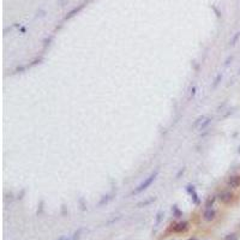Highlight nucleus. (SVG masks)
<instances>
[{"instance_id": "4468645a", "label": "nucleus", "mask_w": 240, "mask_h": 240, "mask_svg": "<svg viewBox=\"0 0 240 240\" xmlns=\"http://www.w3.org/2000/svg\"><path fill=\"white\" fill-rule=\"evenodd\" d=\"M203 120H204V117H199L196 121L193 123V125H192V127H193V129H196V127H199V124L201 123H203Z\"/></svg>"}, {"instance_id": "dca6fc26", "label": "nucleus", "mask_w": 240, "mask_h": 240, "mask_svg": "<svg viewBox=\"0 0 240 240\" xmlns=\"http://www.w3.org/2000/svg\"><path fill=\"white\" fill-rule=\"evenodd\" d=\"M232 60H233V57H232V55H229V57L226 59V61H225V66H228Z\"/></svg>"}, {"instance_id": "a211bd4d", "label": "nucleus", "mask_w": 240, "mask_h": 240, "mask_svg": "<svg viewBox=\"0 0 240 240\" xmlns=\"http://www.w3.org/2000/svg\"><path fill=\"white\" fill-rule=\"evenodd\" d=\"M184 172H185V168H181V169L179 171V173H178L177 175H175V179H179V177H180L181 174H184Z\"/></svg>"}, {"instance_id": "aec40b11", "label": "nucleus", "mask_w": 240, "mask_h": 240, "mask_svg": "<svg viewBox=\"0 0 240 240\" xmlns=\"http://www.w3.org/2000/svg\"><path fill=\"white\" fill-rule=\"evenodd\" d=\"M189 240H198V239H197V238H196V237H192V238H190V239H189Z\"/></svg>"}, {"instance_id": "f3484780", "label": "nucleus", "mask_w": 240, "mask_h": 240, "mask_svg": "<svg viewBox=\"0 0 240 240\" xmlns=\"http://www.w3.org/2000/svg\"><path fill=\"white\" fill-rule=\"evenodd\" d=\"M58 240H75L73 237H60Z\"/></svg>"}, {"instance_id": "6e6552de", "label": "nucleus", "mask_w": 240, "mask_h": 240, "mask_svg": "<svg viewBox=\"0 0 240 240\" xmlns=\"http://www.w3.org/2000/svg\"><path fill=\"white\" fill-rule=\"evenodd\" d=\"M155 201H156V197H151V198L147 199V201L138 203V206H139V208H141V206H147V205H149L150 203H153V202H155Z\"/></svg>"}, {"instance_id": "9b49d317", "label": "nucleus", "mask_w": 240, "mask_h": 240, "mask_svg": "<svg viewBox=\"0 0 240 240\" xmlns=\"http://www.w3.org/2000/svg\"><path fill=\"white\" fill-rule=\"evenodd\" d=\"M221 79H222V73H219L217 76H216L215 81H214V83H213V85H211V86H213V89H215V88L219 85V83L221 82Z\"/></svg>"}, {"instance_id": "9d476101", "label": "nucleus", "mask_w": 240, "mask_h": 240, "mask_svg": "<svg viewBox=\"0 0 240 240\" xmlns=\"http://www.w3.org/2000/svg\"><path fill=\"white\" fill-rule=\"evenodd\" d=\"M172 211H173V215L175 216V217H180V216H182L181 210H179V208H178L177 205H173V208H172Z\"/></svg>"}, {"instance_id": "423d86ee", "label": "nucleus", "mask_w": 240, "mask_h": 240, "mask_svg": "<svg viewBox=\"0 0 240 240\" xmlns=\"http://www.w3.org/2000/svg\"><path fill=\"white\" fill-rule=\"evenodd\" d=\"M186 191L189 192V193L191 195V198H192V202H193L196 205H198L199 204V198H198V195H197V192H196V189H195V186H191V185H189L187 187H186Z\"/></svg>"}, {"instance_id": "f03ea898", "label": "nucleus", "mask_w": 240, "mask_h": 240, "mask_svg": "<svg viewBox=\"0 0 240 240\" xmlns=\"http://www.w3.org/2000/svg\"><path fill=\"white\" fill-rule=\"evenodd\" d=\"M233 198H234V195H233V192H230V191H222V192H220L219 196H217L219 201H221L222 203H225V204L230 203L232 201H233Z\"/></svg>"}, {"instance_id": "ddd939ff", "label": "nucleus", "mask_w": 240, "mask_h": 240, "mask_svg": "<svg viewBox=\"0 0 240 240\" xmlns=\"http://www.w3.org/2000/svg\"><path fill=\"white\" fill-rule=\"evenodd\" d=\"M223 240H238V235L235 233H229L225 237V239Z\"/></svg>"}, {"instance_id": "1a4fd4ad", "label": "nucleus", "mask_w": 240, "mask_h": 240, "mask_svg": "<svg viewBox=\"0 0 240 240\" xmlns=\"http://www.w3.org/2000/svg\"><path fill=\"white\" fill-rule=\"evenodd\" d=\"M210 121H211V118H210V117H209V118H206L205 120H203V123H202L201 125H199V127H198V129L201 130V131H202V130H204L205 127H206L208 125L210 124Z\"/></svg>"}, {"instance_id": "7ed1b4c3", "label": "nucleus", "mask_w": 240, "mask_h": 240, "mask_svg": "<svg viewBox=\"0 0 240 240\" xmlns=\"http://www.w3.org/2000/svg\"><path fill=\"white\" fill-rule=\"evenodd\" d=\"M227 186L230 189H238L240 186V174L230 175L227 179Z\"/></svg>"}, {"instance_id": "4be33fe9", "label": "nucleus", "mask_w": 240, "mask_h": 240, "mask_svg": "<svg viewBox=\"0 0 240 240\" xmlns=\"http://www.w3.org/2000/svg\"><path fill=\"white\" fill-rule=\"evenodd\" d=\"M239 73H240V69H239Z\"/></svg>"}, {"instance_id": "2eb2a0df", "label": "nucleus", "mask_w": 240, "mask_h": 240, "mask_svg": "<svg viewBox=\"0 0 240 240\" xmlns=\"http://www.w3.org/2000/svg\"><path fill=\"white\" fill-rule=\"evenodd\" d=\"M239 36H240V33H237V34H235V36L233 37V40H232V41L229 42V43H230V46H234V45H235V42H237V40L239 38Z\"/></svg>"}, {"instance_id": "39448f33", "label": "nucleus", "mask_w": 240, "mask_h": 240, "mask_svg": "<svg viewBox=\"0 0 240 240\" xmlns=\"http://www.w3.org/2000/svg\"><path fill=\"white\" fill-rule=\"evenodd\" d=\"M216 219V210L214 208H209V209H205L203 213V220L206 222H211Z\"/></svg>"}, {"instance_id": "f257e3e1", "label": "nucleus", "mask_w": 240, "mask_h": 240, "mask_svg": "<svg viewBox=\"0 0 240 240\" xmlns=\"http://www.w3.org/2000/svg\"><path fill=\"white\" fill-rule=\"evenodd\" d=\"M158 173H160V169H156L155 172L151 173L148 178H145V179H144V180L139 184L137 187H134V190L132 191V195H139V193H142L143 191H145V190L151 185V184H153V182L156 180Z\"/></svg>"}, {"instance_id": "6ab92c4d", "label": "nucleus", "mask_w": 240, "mask_h": 240, "mask_svg": "<svg viewBox=\"0 0 240 240\" xmlns=\"http://www.w3.org/2000/svg\"><path fill=\"white\" fill-rule=\"evenodd\" d=\"M196 90H197L196 88H193V89L191 90V96H195V94H196Z\"/></svg>"}, {"instance_id": "20e7f679", "label": "nucleus", "mask_w": 240, "mask_h": 240, "mask_svg": "<svg viewBox=\"0 0 240 240\" xmlns=\"http://www.w3.org/2000/svg\"><path fill=\"white\" fill-rule=\"evenodd\" d=\"M172 229H173L174 233H182V232L189 229V222L187 221H180L178 223H175V225L172 227Z\"/></svg>"}, {"instance_id": "f8f14e48", "label": "nucleus", "mask_w": 240, "mask_h": 240, "mask_svg": "<svg viewBox=\"0 0 240 240\" xmlns=\"http://www.w3.org/2000/svg\"><path fill=\"white\" fill-rule=\"evenodd\" d=\"M162 219H163V213H162V211L157 213V215H156V223H155V226H158L160 223H161Z\"/></svg>"}, {"instance_id": "412c9836", "label": "nucleus", "mask_w": 240, "mask_h": 240, "mask_svg": "<svg viewBox=\"0 0 240 240\" xmlns=\"http://www.w3.org/2000/svg\"><path fill=\"white\" fill-rule=\"evenodd\" d=\"M238 153H239V154H240V147H239V149H238Z\"/></svg>"}, {"instance_id": "0eeeda50", "label": "nucleus", "mask_w": 240, "mask_h": 240, "mask_svg": "<svg viewBox=\"0 0 240 240\" xmlns=\"http://www.w3.org/2000/svg\"><path fill=\"white\" fill-rule=\"evenodd\" d=\"M216 199H217V196H213L210 198H208L206 199V202H205V209H209V208H213L215 202H216Z\"/></svg>"}]
</instances>
